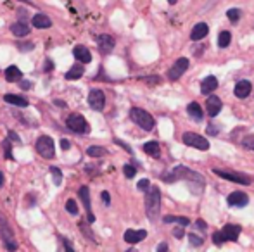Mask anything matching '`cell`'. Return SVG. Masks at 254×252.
Listing matches in <instances>:
<instances>
[{
    "label": "cell",
    "mask_w": 254,
    "mask_h": 252,
    "mask_svg": "<svg viewBox=\"0 0 254 252\" xmlns=\"http://www.w3.org/2000/svg\"><path fill=\"white\" fill-rule=\"evenodd\" d=\"M166 183H175L178 180H185L189 190L192 192L194 195H201L204 192V187H206V180L203 178V174H199L197 171L190 169L187 166H176L173 169H169L168 173L161 174Z\"/></svg>",
    "instance_id": "obj_1"
},
{
    "label": "cell",
    "mask_w": 254,
    "mask_h": 252,
    "mask_svg": "<svg viewBox=\"0 0 254 252\" xmlns=\"http://www.w3.org/2000/svg\"><path fill=\"white\" fill-rule=\"evenodd\" d=\"M161 211V190L156 185H151L146 192V214L151 221H156L159 218Z\"/></svg>",
    "instance_id": "obj_2"
},
{
    "label": "cell",
    "mask_w": 254,
    "mask_h": 252,
    "mask_svg": "<svg viewBox=\"0 0 254 252\" xmlns=\"http://www.w3.org/2000/svg\"><path fill=\"white\" fill-rule=\"evenodd\" d=\"M130 118H132V121L135 125H139L142 129H146V131H151V129L154 128V118L151 116L147 111L140 109V107H133L132 111H130Z\"/></svg>",
    "instance_id": "obj_3"
},
{
    "label": "cell",
    "mask_w": 254,
    "mask_h": 252,
    "mask_svg": "<svg viewBox=\"0 0 254 252\" xmlns=\"http://www.w3.org/2000/svg\"><path fill=\"white\" fill-rule=\"evenodd\" d=\"M35 147H37V152L40 154L44 159H52V157L55 156V145H54V140H52L51 136H47V135L38 136Z\"/></svg>",
    "instance_id": "obj_4"
},
{
    "label": "cell",
    "mask_w": 254,
    "mask_h": 252,
    "mask_svg": "<svg viewBox=\"0 0 254 252\" xmlns=\"http://www.w3.org/2000/svg\"><path fill=\"white\" fill-rule=\"evenodd\" d=\"M214 174H218L220 178H225L228 181H234V183H241V185H251L253 178L248 176L244 173H235V171H227V169H220V168H214Z\"/></svg>",
    "instance_id": "obj_5"
},
{
    "label": "cell",
    "mask_w": 254,
    "mask_h": 252,
    "mask_svg": "<svg viewBox=\"0 0 254 252\" xmlns=\"http://www.w3.org/2000/svg\"><path fill=\"white\" fill-rule=\"evenodd\" d=\"M66 125H68V128L71 131L78 133V135H87L90 131V125L87 123V120H85L82 114H71V116H68Z\"/></svg>",
    "instance_id": "obj_6"
},
{
    "label": "cell",
    "mask_w": 254,
    "mask_h": 252,
    "mask_svg": "<svg viewBox=\"0 0 254 252\" xmlns=\"http://www.w3.org/2000/svg\"><path fill=\"white\" fill-rule=\"evenodd\" d=\"M182 142L189 147H194L197 150H207L209 149V142H207L204 136L197 135V133H192V131H187L182 135Z\"/></svg>",
    "instance_id": "obj_7"
},
{
    "label": "cell",
    "mask_w": 254,
    "mask_h": 252,
    "mask_svg": "<svg viewBox=\"0 0 254 252\" xmlns=\"http://www.w3.org/2000/svg\"><path fill=\"white\" fill-rule=\"evenodd\" d=\"M0 239L3 240V246H5L7 251L17 249V244L14 242V233H12V230H10V225L2 216H0Z\"/></svg>",
    "instance_id": "obj_8"
},
{
    "label": "cell",
    "mask_w": 254,
    "mask_h": 252,
    "mask_svg": "<svg viewBox=\"0 0 254 252\" xmlns=\"http://www.w3.org/2000/svg\"><path fill=\"white\" fill-rule=\"evenodd\" d=\"M187 69H189V59H187V57L176 59L175 64L168 69V80H169V82H176V80H178L180 76L187 71Z\"/></svg>",
    "instance_id": "obj_9"
},
{
    "label": "cell",
    "mask_w": 254,
    "mask_h": 252,
    "mask_svg": "<svg viewBox=\"0 0 254 252\" xmlns=\"http://www.w3.org/2000/svg\"><path fill=\"white\" fill-rule=\"evenodd\" d=\"M78 197H80V201L83 202L85 211H87V221H88V223H94V221H95V216H94V212H92V204H90V188H88L87 185H83V187H80V190H78Z\"/></svg>",
    "instance_id": "obj_10"
},
{
    "label": "cell",
    "mask_w": 254,
    "mask_h": 252,
    "mask_svg": "<svg viewBox=\"0 0 254 252\" xmlns=\"http://www.w3.org/2000/svg\"><path fill=\"white\" fill-rule=\"evenodd\" d=\"M88 106L92 107L94 111H102L105 106V95L102 90H90L88 93Z\"/></svg>",
    "instance_id": "obj_11"
},
{
    "label": "cell",
    "mask_w": 254,
    "mask_h": 252,
    "mask_svg": "<svg viewBox=\"0 0 254 252\" xmlns=\"http://www.w3.org/2000/svg\"><path fill=\"white\" fill-rule=\"evenodd\" d=\"M227 201L228 206H232V208H246L249 204V197L244 192H232Z\"/></svg>",
    "instance_id": "obj_12"
},
{
    "label": "cell",
    "mask_w": 254,
    "mask_h": 252,
    "mask_svg": "<svg viewBox=\"0 0 254 252\" xmlns=\"http://www.w3.org/2000/svg\"><path fill=\"white\" fill-rule=\"evenodd\" d=\"M97 45H99V50H101L102 54H109V52L114 48L116 42H114V38H112L111 35H99V37H97Z\"/></svg>",
    "instance_id": "obj_13"
},
{
    "label": "cell",
    "mask_w": 254,
    "mask_h": 252,
    "mask_svg": "<svg viewBox=\"0 0 254 252\" xmlns=\"http://www.w3.org/2000/svg\"><path fill=\"white\" fill-rule=\"evenodd\" d=\"M221 107H223V104H221L220 97H216V95H209V97H207L206 109H207V114H209L211 118L218 116V114H220V111H221Z\"/></svg>",
    "instance_id": "obj_14"
},
{
    "label": "cell",
    "mask_w": 254,
    "mask_h": 252,
    "mask_svg": "<svg viewBox=\"0 0 254 252\" xmlns=\"http://www.w3.org/2000/svg\"><path fill=\"white\" fill-rule=\"evenodd\" d=\"M146 237H147L146 230H126L123 239H125V242H128V244H139V242H142Z\"/></svg>",
    "instance_id": "obj_15"
},
{
    "label": "cell",
    "mask_w": 254,
    "mask_h": 252,
    "mask_svg": "<svg viewBox=\"0 0 254 252\" xmlns=\"http://www.w3.org/2000/svg\"><path fill=\"white\" fill-rule=\"evenodd\" d=\"M31 24H33L35 28H38V30H45V28H51L52 26V19L47 16V14H35L33 17H31Z\"/></svg>",
    "instance_id": "obj_16"
},
{
    "label": "cell",
    "mask_w": 254,
    "mask_h": 252,
    "mask_svg": "<svg viewBox=\"0 0 254 252\" xmlns=\"http://www.w3.org/2000/svg\"><path fill=\"white\" fill-rule=\"evenodd\" d=\"M251 90H253L251 83H249L248 80H241V82L235 85L234 93H235V97H239V99H246V97H249Z\"/></svg>",
    "instance_id": "obj_17"
},
{
    "label": "cell",
    "mask_w": 254,
    "mask_h": 252,
    "mask_svg": "<svg viewBox=\"0 0 254 252\" xmlns=\"http://www.w3.org/2000/svg\"><path fill=\"white\" fill-rule=\"evenodd\" d=\"M73 55H75V59H78L82 64H88V62L92 61L90 50H88L85 45H76V47L73 48Z\"/></svg>",
    "instance_id": "obj_18"
},
{
    "label": "cell",
    "mask_w": 254,
    "mask_h": 252,
    "mask_svg": "<svg viewBox=\"0 0 254 252\" xmlns=\"http://www.w3.org/2000/svg\"><path fill=\"white\" fill-rule=\"evenodd\" d=\"M216 88H218L216 76H207V78H204L203 83H201V92H203L204 95H211V92H214Z\"/></svg>",
    "instance_id": "obj_19"
},
{
    "label": "cell",
    "mask_w": 254,
    "mask_h": 252,
    "mask_svg": "<svg viewBox=\"0 0 254 252\" xmlns=\"http://www.w3.org/2000/svg\"><path fill=\"white\" fill-rule=\"evenodd\" d=\"M221 232H223V235L227 240H230V242H237L242 228L239 225H225V228L221 230Z\"/></svg>",
    "instance_id": "obj_20"
},
{
    "label": "cell",
    "mask_w": 254,
    "mask_h": 252,
    "mask_svg": "<svg viewBox=\"0 0 254 252\" xmlns=\"http://www.w3.org/2000/svg\"><path fill=\"white\" fill-rule=\"evenodd\" d=\"M187 114H189L190 120L196 121V123H201L204 118L203 109H201V106L197 102H190L189 106H187Z\"/></svg>",
    "instance_id": "obj_21"
},
{
    "label": "cell",
    "mask_w": 254,
    "mask_h": 252,
    "mask_svg": "<svg viewBox=\"0 0 254 252\" xmlns=\"http://www.w3.org/2000/svg\"><path fill=\"white\" fill-rule=\"evenodd\" d=\"M10 33L17 38L26 37V35L30 33V26L26 24V21H17V23L10 24Z\"/></svg>",
    "instance_id": "obj_22"
},
{
    "label": "cell",
    "mask_w": 254,
    "mask_h": 252,
    "mask_svg": "<svg viewBox=\"0 0 254 252\" xmlns=\"http://www.w3.org/2000/svg\"><path fill=\"white\" fill-rule=\"evenodd\" d=\"M207 31H209V28H207L206 23H197L196 26L192 28V31H190V38H192L194 42L203 40V38L207 35Z\"/></svg>",
    "instance_id": "obj_23"
},
{
    "label": "cell",
    "mask_w": 254,
    "mask_h": 252,
    "mask_svg": "<svg viewBox=\"0 0 254 252\" xmlns=\"http://www.w3.org/2000/svg\"><path fill=\"white\" fill-rule=\"evenodd\" d=\"M5 80L10 83L21 82V80H23V73H21V69L17 68V66H9V68L5 69Z\"/></svg>",
    "instance_id": "obj_24"
},
{
    "label": "cell",
    "mask_w": 254,
    "mask_h": 252,
    "mask_svg": "<svg viewBox=\"0 0 254 252\" xmlns=\"http://www.w3.org/2000/svg\"><path fill=\"white\" fill-rule=\"evenodd\" d=\"M3 100H5L7 104H10V106H17V107H28V106H30V102H28L24 97L12 95V93H7V95L3 97Z\"/></svg>",
    "instance_id": "obj_25"
},
{
    "label": "cell",
    "mask_w": 254,
    "mask_h": 252,
    "mask_svg": "<svg viewBox=\"0 0 254 252\" xmlns=\"http://www.w3.org/2000/svg\"><path fill=\"white\" fill-rule=\"evenodd\" d=\"M144 152L149 154L151 157H159L161 156V149H159V143L156 142V140H151V142L144 143Z\"/></svg>",
    "instance_id": "obj_26"
},
{
    "label": "cell",
    "mask_w": 254,
    "mask_h": 252,
    "mask_svg": "<svg viewBox=\"0 0 254 252\" xmlns=\"http://www.w3.org/2000/svg\"><path fill=\"white\" fill-rule=\"evenodd\" d=\"M83 73H85L83 66L82 64H75L64 76H66V80H80L83 76Z\"/></svg>",
    "instance_id": "obj_27"
},
{
    "label": "cell",
    "mask_w": 254,
    "mask_h": 252,
    "mask_svg": "<svg viewBox=\"0 0 254 252\" xmlns=\"http://www.w3.org/2000/svg\"><path fill=\"white\" fill-rule=\"evenodd\" d=\"M87 156L90 157H102V156H107V149L101 145H92L87 149Z\"/></svg>",
    "instance_id": "obj_28"
},
{
    "label": "cell",
    "mask_w": 254,
    "mask_h": 252,
    "mask_svg": "<svg viewBox=\"0 0 254 252\" xmlns=\"http://www.w3.org/2000/svg\"><path fill=\"white\" fill-rule=\"evenodd\" d=\"M164 223H176V225H182V226H189L190 225V219L189 218H183V216H164L163 218Z\"/></svg>",
    "instance_id": "obj_29"
},
{
    "label": "cell",
    "mask_w": 254,
    "mask_h": 252,
    "mask_svg": "<svg viewBox=\"0 0 254 252\" xmlns=\"http://www.w3.org/2000/svg\"><path fill=\"white\" fill-rule=\"evenodd\" d=\"M230 42H232L230 31H221L220 37H218V47H220V48L228 47V45H230Z\"/></svg>",
    "instance_id": "obj_30"
},
{
    "label": "cell",
    "mask_w": 254,
    "mask_h": 252,
    "mask_svg": "<svg viewBox=\"0 0 254 252\" xmlns=\"http://www.w3.org/2000/svg\"><path fill=\"white\" fill-rule=\"evenodd\" d=\"M49 171H51L52 178H54V185H55V187H59V185L62 183V173H61V169H59L57 166H51V168H49Z\"/></svg>",
    "instance_id": "obj_31"
},
{
    "label": "cell",
    "mask_w": 254,
    "mask_h": 252,
    "mask_svg": "<svg viewBox=\"0 0 254 252\" xmlns=\"http://www.w3.org/2000/svg\"><path fill=\"white\" fill-rule=\"evenodd\" d=\"M78 228L82 230V232H83V235L87 237V239L90 240V242H95V235H94V232H92V230L88 228V225H87V223H85V221H80V223H78Z\"/></svg>",
    "instance_id": "obj_32"
},
{
    "label": "cell",
    "mask_w": 254,
    "mask_h": 252,
    "mask_svg": "<svg viewBox=\"0 0 254 252\" xmlns=\"http://www.w3.org/2000/svg\"><path fill=\"white\" fill-rule=\"evenodd\" d=\"M241 145L248 150H253L254 152V135H246L244 138L241 140Z\"/></svg>",
    "instance_id": "obj_33"
},
{
    "label": "cell",
    "mask_w": 254,
    "mask_h": 252,
    "mask_svg": "<svg viewBox=\"0 0 254 252\" xmlns=\"http://www.w3.org/2000/svg\"><path fill=\"white\" fill-rule=\"evenodd\" d=\"M189 242H190V246H192V247H201L204 244V239L201 235H197V233H190Z\"/></svg>",
    "instance_id": "obj_34"
},
{
    "label": "cell",
    "mask_w": 254,
    "mask_h": 252,
    "mask_svg": "<svg viewBox=\"0 0 254 252\" xmlns=\"http://www.w3.org/2000/svg\"><path fill=\"white\" fill-rule=\"evenodd\" d=\"M227 17L230 19V23H234V24H235L239 19H241V10L235 9V7H234V9H228V10H227Z\"/></svg>",
    "instance_id": "obj_35"
},
{
    "label": "cell",
    "mask_w": 254,
    "mask_h": 252,
    "mask_svg": "<svg viewBox=\"0 0 254 252\" xmlns=\"http://www.w3.org/2000/svg\"><path fill=\"white\" fill-rule=\"evenodd\" d=\"M66 211H68L69 214H73V216L78 214V206H76L75 199H69V201L66 202Z\"/></svg>",
    "instance_id": "obj_36"
},
{
    "label": "cell",
    "mask_w": 254,
    "mask_h": 252,
    "mask_svg": "<svg viewBox=\"0 0 254 252\" xmlns=\"http://www.w3.org/2000/svg\"><path fill=\"white\" fill-rule=\"evenodd\" d=\"M3 154H5V159L9 161V159H14L12 157V147H10V142H9V138L7 140H3Z\"/></svg>",
    "instance_id": "obj_37"
},
{
    "label": "cell",
    "mask_w": 254,
    "mask_h": 252,
    "mask_svg": "<svg viewBox=\"0 0 254 252\" xmlns=\"http://www.w3.org/2000/svg\"><path fill=\"white\" fill-rule=\"evenodd\" d=\"M123 173H125L126 178H133V176H135V173H137V169L132 166V164H125V166H123Z\"/></svg>",
    "instance_id": "obj_38"
},
{
    "label": "cell",
    "mask_w": 254,
    "mask_h": 252,
    "mask_svg": "<svg viewBox=\"0 0 254 252\" xmlns=\"http://www.w3.org/2000/svg\"><path fill=\"white\" fill-rule=\"evenodd\" d=\"M225 235H223V232H214L213 233V242L216 244V246H221V244L225 242Z\"/></svg>",
    "instance_id": "obj_39"
},
{
    "label": "cell",
    "mask_w": 254,
    "mask_h": 252,
    "mask_svg": "<svg viewBox=\"0 0 254 252\" xmlns=\"http://www.w3.org/2000/svg\"><path fill=\"white\" fill-rule=\"evenodd\" d=\"M17 45V48H19L21 52H30V50H33L35 48V45L31 43V42H26V43H16Z\"/></svg>",
    "instance_id": "obj_40"
},
{
    "label": "cell",
    "mask_w": 254,
    "mask_h": 252,
    "mask_svg": "<svg viewBox=\"0 0 254 252\" xmlns=\"http://www.w3.org/2000/svg\"><path fill=\"white\" fill-rule=\"evenodd\" d=\"M149 187H151V181L146 180V178H144V180H140L139 183H137V188H139V190H142V192H147V190H149Z\"/></svg>",
    "instance_id": "obj_41"
},
{
    "label": "cell",
    "mask_w": 254,
    "mask_h": 252,
    "mask_svg": "<svg viewBox=\"0 0 254 252\" xmlns=\"http://www.w3.org/2000/svg\"><path fill=\"white\" fill-rule=\"evenodd\" d=\"M185 226H182V225H178L175 230H173V237H176V239H183V235H185Z\"/></svg>",
    "instance_id": "obj_42"
},
{
    "label": "cell",
    "mask_w": 254,
    "mask_h": 252,
    "mask_svg": "<svg viewBox=\"0 0 254 252\" xmlns=\"http://www.w3.org/2000/svg\"><path fill=\"white\" fill-rule=\"evenodd\" d=\"M17 16H19V21L30 19V14H28V10L24 9V7H19V9H17Z\"/></svg>",
    "instance_id": "obj_43"
},
{
    "label": "cell",
    "mask_w": 254,
    "mask_h": 252,
    "mask_svg": "<svg viewBox=\"0 0 254 252\" xmlns=\"http://www.w3.org/2000/svg\"><path fill=\"white\" fill-rule=\"evenodd\" d=\"M140 80L147 82L149 85H156V83H161V78H159V76H151V78H140Z\"/></svg>",
    "instance_id": "obj_44"
},
{
    "label": "cell",
    "mask_w": 254,
    "mask_h": 252,
    "mask_svg": "<svg viewBox=\"0 0 254 252\" xmlns=\"http://www.w3.org/2000/svg\"><path fill=\"white\" fill-rule=\"evenodd\" d=\"M101 197H102V202H104L105 206H109V204H111V195H109V192H102V195H101Z\"/></svg>",
    "instance_id": "obj_45"
},
{
    "label": "cell",
    "mask_w": 254,
    "mask_h": 252,
    "mask_svg": "<svg viewBox=\"0 0 254 252\" xmlns=\"http://www.w3.org/2000/svg\"><path fill=\"white\" fill-rule=\"evenodd\" d=\"M69 147H71V142H69L68 138H62V140H61V149H62V150H68Z\"/></svg>",
    "instance_id": "obj_46"
},
{
    "label": "cell",
    "mask_w": 254,
    "mask_h": 252,
    "mask_svg": "<svg viewBox=\"0 0 254 252\" xmlns=\"http://www.w3.org/2000/svg\"><path fill=\"white\" fill-rule=\"evenodd\" d=\"M114 142H116V143H118V145H121V147H123V149H125V150H128V152H130V154H132V149H130V147H128V145H126V143H125V142H123V140H119V138H114Z\"/></svg>",
    "instance_id": "obj_47"
},
{
    "label": "cell",
    "mask_w": 254,
    "mask_h": 252,
    "mask_svg": "<svg viewBox=\"0 0 254 252\" xmlns=\"http://www.w3.org/2000/svg\"><path fill=\"white\" fill-rule=\"evenodd\" d=\"M51 69H54V62H52L51 59H47V61H45V69H44V71L49 73Z\"/></svg>",
    "instance_id": "obj_48"
},
{
    "label": "cell",
    "mask_w": 254,
    "mask_h": 252,
    "mask_svg": "<svg viewBox=\"0 0 254 252\" xmlns=\"http://www.w3.org/2000/svg\"><path fill=\"white\" fill-rule=\"evenodd\" d=\"M196 226H197L199 230H203V232H206V228H207L206 223H204L203 219H197V221H196Z\"/></svg>",
    "instance_id": "obj_49"
},
{
    "label": "cell",
    "mask_w": 254,
    "mask_h": 252,
    "mask_svg": "<svg viewBox=\"0 0 254 252\" xmlns=\"http://www.w3.org/2000/svg\"><path fill=\"white\" fill-rule=\"evenodd\" d=\"M19 88L21 90H30L31 88V82H21L19 83Z\"/></svg>",
    "instance_id": "obj_50"
},
{
    "label": "cell",
    "mask_w": 254,
    "mask_h": 252,
    "mask_svg": "<svg viewBox=\"0 0 254 252\" xmlns=\"http://www.w3.org/2000/svg\"><path fill=\"white\" fill-rule=\"evenodd\" d=\"M207 133H209V135H216L218 133V128L214 125H209L207 126Z\"/></svg>",
    "instance_id": "obj_51"
},
{
    "label": "cell",
    "mask_w": 254,
    "mask_h": 252,
    "mask_svg": "<svg viewBox=\"0 0 254 252\" xmlns=\"http://www.w3.org/2000/svg\"><path fill=\"white\" fill-rule=\"evenodd\" d=\"M61 239H62V244H64V247H68L69 251H73V249H75V247L71 246V242H69V240L66 239V237H61Z\"/></svg>",
    "instance_id": "obj_52"
},
{
    "label": "cell",
    "mask_w": 254,
    "mask_h": 252,
    "mask_svg": "<svg viewBox=\"0 0 254 252\" xmlns=\"http://www.w3.org/2000/svg\"><path fill=\"white\" fill-rule=\"evenodd\" d=\"M164 251H168V244H159V246H157V252H164Z\"/></svg>",
    "instance_id": "obj_53"
},
{
    "label": "cell",
    "mask_w": 254,
    "mask_h": 252,
    "mask_svg": "<svg viewBox=\"0 0 254 252\" xmlns=\"http://www.w3.org/2000/svg\"><path fill=\"white\" fill-rule=\"evenodd\" d=\"M9 138H14L16 142H19V136H17L16 133H9Z\"/></svg>",
    "instance_id": "obj_54"
},
{
    "label": "cell",
    "mask_w": 254,
    "mask_h": 252,
    "mask_svg": "<svg viewBox=\"0 0 254 252\" xmlns=\"http://www.w3.org/2000/svg\"><path fill=\"white\" fill-rule=\"evenodd\" d=\"M2 187H3V173L0 171V188H2Z\"/></svg>",
    "instance_id": "obj_55"
},
{
    "label": "cell",
    "mask_w": 254,
    "mask_h": 252,
    "mask_svg": "<svg viewBox=\"0 0 254 252\" xmlns=\"http://www.w3.org/2000/svg\"><path fill=\"white\" fill-rule=\"evenodd\" d=\"M176 2H178V0H168V3H169V5H175Z\"/></svg>",
    "instance_id": "obj_56"
},
{
    "label": "cell",
    "mask_w": 254,
    "mask_h": 252,
    "mask_svg": "<svg viewBox=\"0 0 254 252\" xmlns=\"http://www.w3.org/2000/svg\"><path fill=\"white\" fill-rule=\"evenodd\" d=\"M19 2H24V3H30V0H19Z\"/></svg>",
    "instance_id": "obj_57"
}]
</instances>
